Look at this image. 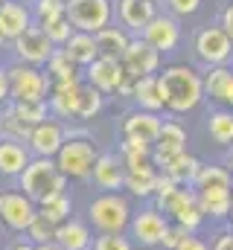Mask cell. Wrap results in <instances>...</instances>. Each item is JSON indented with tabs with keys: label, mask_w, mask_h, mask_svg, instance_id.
<instances>
[{
	"label": "cell",
	"mask_w": 233,
	"mask_h": 250,
	"mask_svg": "<svg viewBox=\"0 0 233 250\" xmlns=\"http://www.w3.org/2000/svg\"><path fill=\"white\" fill-rule=\"evenodd\" d=\"M152 204L169 218V224L184 227L186 233H198L207 221V215L201 212L198 207V195L192 187H178L175 181H169L166 175L158 178V189H155V198Z\"/></svg>",
	"instance_id": "cell-1"
},
{
	"label": "cell",
	"mask_w": 233,
	"mask_h": 250,
	"mask_svg": "<svg viewBox=\"0 0 233 250\" xmlns=\"http://www.w3.org/2000/svg\"><path fill=\"white\" fill-rule=\"evenodd\" d=\"M161 90H163V102L166 111L172 114H189L204 102V82L201 73L189 64H169L158 73Z\"/></svg>",
	"instance_id": "cell-2"
},
{
	"label": "cell",
	"mask_w": 233,
	"mask_h": 250,
	"mask_svg": "<svg viewBox=\"0 0 233 250\" xmlns=\"http://www.w3.org/2000/svg\"><path fill=\"white\" fill-rule=\"evenodd\" d=\"M96 157H99L96 140H93L85 128H67V140H64L61 151L56 154V166L67 181L88 184Z\"/></svg>",
	"instance_id": "cell-3"
},
{
	"label": "cell",
	"mask_w": 233,
	"mask_h": 250,
	"mask_svg": "<svg viewBox=\"0 0 233 250\" xmlns=\"http://www.w3.org/2000/svg\"><path fill=\"white\" fill-rule=\"evenodd\" d=\"M134 207L125 192H96L88 204V224L93 233H128Z\"/></svg>",
	"instance_id": "cell-4"
},
{
	"label": "cell",
	"mask_w": 233,
	"mask_h": 250,
	"mask_svg": "<svg viewBox=\"0 0 233 250\" xmlns=\"http://www.w3.org/2000/svg\"><path fill=\"white\" fill-rule=\"evenodd\" d=\"M67 184L70 181L58 172L53 157H32L29 166L23 169V175L18 178V189L23 195H29L35 204L44 201V198H53V195L67 192Z\"/></svg>",
	"instance_id": "cell-5"
},
{
	"label": "cell",
	"mask_w": 233,
	"mask_h": 250,
	"mask_svg": "<svg viewBox=\"0 0 233 250\" xmlns=\"http://www.w3.org/2000/svg\"><path fill=\"white\" fill-rule=\"evenodd\" d=\"M6 73H9V93H12V102H47V99H50L53 84H50L44 67L12 62V64H6Z\"/></svg>",
	"instance_id": "cell-6"
},
{
	"label": "cell",
	"mask_w": 233,
	"mask_h": 250,
	"mask_svg": "<svg viewBox=\"0 0 233 250\" xmlns=\"http://www.w3.org/2000/svg\"><path fill=\"white\" fill-rule=\"evenodd\" d=\"M67 21L76 32L96 35L105 26H111L114 18V0H67Z\"/></svg>",
	"instance_id": "cell-7"
},
{
	"label": "cell",
	"mask_w": 233,
	"mask_h": 250,
	"mask_svg": "<svg viewBox=\"0 0 233 250\" xmlns=\"http://www.w3.org/2000/svg\"><path fill=\"white\" fill-rule=\"evenodd\" d=\"M169 230V218L155 207V204H146L140 209H134L131 215V224H128V239L134 242V248H161L163 245V236Z\"/></svg>",
	"instance_id": "cell-8"
},
{
	"label": "cell",
	"mask_w": 233,
	"mask_h": 250,
	"mask_svg": "<svg viewBox=\"0 0 233 250\" xmlns=\"http://www.w3.org/2000/svg\"><path fill=\"white\" fill-rule=\"evenodd\" d=\"M85 84H91L93 90H99L102 96H111V93H122V96H131V87L137 79H131L122 64L119 62H111V59H96L85 67Z\"/></svg>",
	"instance_id": "cell-9"
},
{
	"label": "cell",
	"mask_w": 233,
	"mask_h": 250,
	"mask_svg": "<svg viewBox=\"0 0 233 250\" xmlns=\"http://www.w3.org/2000/svg\"><path fill=\"white\" fill-rule=\"evenodd\" d=\"M35 215H38V204L29 195H23L21 189H0V227L23 236L26 227L35 221Z\"/></svg>",
	"instance_id": "cell-10"
},
{
	"label": "cell",
	"mask_w": 233,
	"mask_h": 250,
	"mask_svg": "<svg viewBox=\"0 0 233 250\" xmlns=\"http://www.w3.org/2000/svg\"><path fill=\"white\" fill-rule=\"evenodd\" d=\"M192 50H195V59L204 67H222L233 59V41L222 29V23L198 29L195 38H192Z\"/></svg>",
	"instance_id": "cell-11"
},
{
	"label": "cell",
	"mask_w": 233,
	"mask_h": 250,
	"mask_svg": "<svg viewBox=\"0 0 233 250\" xmlns=\"http://www.w3.org/2000/svg\"><path fill=\"white\" fill-rule=\"evenodd\" d=\"M9 47H12V53H15V62L32 64V67H47L50 56L58 50V47H53V41L47 38V32H44L38 23L29 26L21 38H15Z\"/></svg>",
	"instance_id": "cell-12"
},
{
	"label": "cell",
	"mask_w": 233,
	"mask_h": 250,
	"mask_svg": "<svg viewBox=\"0 0 233 250\" xmlns=\"http://www.w3.org/2000/svg\"><path fill=\"white\" fill-rule=\"evenodd\" d=\"M64 140H67V125L61 123V120H56V117H50V120L38 123L29 131L26 148H29L32 157H53L56 160V154L61 151Z\"/></svg>",
	"instance_id": "cell-13"
},
{
	"label": "cell",
	"mask_w": 233,
	"mask_h": 250,
	"mask_svg": "<svg viewBox=\"0 0 233 250\" xmlns=\"http://www.w3.org/2000/svg\"><path fill=\"white\" fill-rule=\"evenodd\" d=\"M122 166H125V187H122V192L128 198H137V201H152L155 189H158L161 169L152 160H131V163H122Z\"/></svg>",
	"instance_id": "cell-14"
},
{
	"label": "cell",
	"mask_w": 233,
	"mask_h": 250,
	"mask_svg": "<svg viewBox=\"0 0 233 250\" xmlns=\"http://www.w3.org/2000/svg\"><path fill=\"white\" fill-rule=\"evenodd\" d=\"M119 64H122V70H125L131 79L158 76V73H161V53H158L152 44H146L140 35H134Z\"/></svg>",
	"instance_id": "cell-15"
},
{
	"label": "cell",
	"mask_w": 233,
	"mask_h": 250,
	"mask_svg": "<svg viewBox=\"0 0 233 250\" xmlns=\"http://www.w3.org/2000/svg\"><path fill=\"white\" fill-rule=\"evenodd\" d=\"M140 38L146 41V44H152L161 56L163 53H172L175 47L181 44V23H178V18L175 15H155L152 21H149V26L140 32Z\"/></svg>",
	"instance_id": "cell-16"
},
{
	"label": "cell",
	"mask_w": 233,
	"mask_h": 250,
	"mask_svg": "<svg viewBox=\"0 0 233 250\" xmlns=\"http://www.w3.org/2000/svg\"><path fill=\"white\" fill-rule=\"evenodd\" d=\"M29 26H35V18H32L29 3L6 0V3L0 6V44H12V41L21 38Z\"/></svg>",
	"instance_id": "cell-17"
},
{
	"label": "cell",
	"mask_w": 233,
	"mask_h": 250,
	"mask_svg": "<svg viewBox=\"0 0 233 250\" xmlns=\"http://www.w3.org/2000/svg\"><path fill=\"white\" fill-rule=\"evenodd\" d=\"M91 184L99 192H122L125 187V166L119 160L116 151H99L93 172H91Z\"/></svg>",
	"instance_id": "cell-18"
},
{
	"label": "cell",
	"mask_w": 233,
	"mask_h": 250,
	"mask_svg": "<svg viewBox=\"0 0 233 250\" xmlns=\"http://www.w3.org/2000/svg\"><path fill=\"white\" fill-rule=\"evenodd\" d=\"M186 151V128L178 123V120H163L161 125V134L152 146V163L161 169V163H166L169 157Z\"/></svg>",
	"instance_id": "cell-19"
},
{
	"label": "cell",
	"mask_w": 233,
	"mask_h": 250,
	"mask_svg": "<svg viewBox=\"0 0 233 250\" xmlns=\"http://www.w3.org/2000/svg\"><path fill=\"white\" fill-rule=\"evenodd\" d=\"M161 125H163L161 114L134 108V111H128L122 117V137H134V140H143V143L155 146V140L161 134Z\"/></svg>",
	"instance_id": "cell-20"
},
{
	"label": "cell",
	"mask_w": 233,
	"mask_h": 250,
	"mask_svg": "<svg viewBox=\"0 0 233 250\" xmlns=\"http://www.w3.org/2000/svg\"><path fill=\"white\" fill-rule=\"evenodd\" d=\"M155 15H158L155 0H116V18H119L122 29H128L134 35H140Z\"/></svg>",
	"instance_id": "cell-21"
},
{
	"label": "cell",
	"mask_w": 233,
	"mask_h": 250,
	"mask_svg": "<svg viewBox=\"0 0 233 250\" xmlns=\"http://www.w3.org/2000/svg\"><path fill=\"white\" fill-rule=\"evenodd\" d=\"M29 160H32V154H29L26 143L0 137V178L18 181L23 175V169L29 166Z\"/></svg>",
	"instance_id": "cell-22"
},
{
	"label": "cell",
	"mask_w": 233,
	"mask_h": 250,
	"mask_svg": "<svg viewBox=\"0 0 233 250\" xmlns=\"http://www.w3.org/2000/svg\"><path fill=\"white\" fill-rule=\"evenodd\" d=\"M56 245L61 250H91L93 248V227L88 224V218H70L64 224H58L56 230Z\"/></svg>",
	"instance_id": "cell-23"
},
{
	"label": "cell",
	"mask_w": 233,
	"mask_h": 250,
	"mask_svg": "<svg viewBox=\"0 0 233 250\" xmlns=\"http://www.w3.org/2000/svg\"><path fill=\"white\" fill-rule=\"evenodd\" d=\"M82 87H85V79L82 82H70V84H58L50 90V114L56 120H76V111H79V96H82Z\"/></svg>",
	"instance_id": "cell-24"
},
{
	"label": "cell",
	"mask_w": 233,
	"mask_h": 250,
	"mask_svg": "<svg viewBox=\"0 0 233 250\" xmlns=\"http://www.w3.org/2000/svg\"><path fill=\"white\" fill-rule=\"evenodd\" d=\"M201 82H204V99L216 102V105H228V96H231V87H233V70L228 64L222 67H207L201 73Z\"/></svg>",
	"instance_id": "cell-25"
},
{
	"label": "cell",
	"mask_w": 233,
	"mask_h": 250,
	"mask_svg": "<svg viewBox=\"0 0 233 250\" xmlns=\"http://www.w3.org/2000/svg\"><path fill=\"white\" fill-rule=\"evenodd\" d=\"M131 102H134L140 111H152V114L166 111V102H163V90H161L158 76H143V79H137L134 87H131Z\"/></svg>",
	"instance_id": "cell-26"
},
{
	"label": "cell",
	"mask_w": 233,
	"mask_h": 250,
	"mask_svg": "<svg viewBox=\"0 0 233 250\" xmlns=\"http://www.w3.org/2000/svg\"><path fill=\"white\" fill-rule=\"evenodd\" d=\"M198 169H201V160L195 154H189V151H181V154L169 157L166 163H161V175H166L178 187H192Z\"/></svg>",
	"instance_id": "cell-27"
},
{
	"label": "cell",
	"mask_w": 233,
	"mask_h": 250,
	"mask_svg": "<svg viewBox=\"0 0 233 250\" xmlns=\"http://www.w3.org/2000/svg\"><path fill=\"white\" fill-rule=\"evenodd\" d=\"M198 195V207L210 221H231L233 209V189H207V192H195Z\"/></svg>",
	"instance_id": "cell-28"
},
{
	"label": "cell",
	"mask_w": 233,
	"mask_h": 250,
	"mask_svg": "<svg viewBox=\"0 0 233 250\" xmlns=\"http://www.w3.org/2000/svg\"><path fill=\"white\" fill-rule=\"evenodd\" d=\"M96 38V50L102 59H111V62H122L128 44H131V32L122 29V26H105L102 32L93 35Z\"/></svg>",
	"instance_id": "cell-29"
},
{
	"label": "cell",
	"mask_w": 233,
	"mask_h": 250,
	"mask_svg": "<svg viewBox=\"0 0 233 250\" xmlns=\"http://www.w3.org/2000/svg\"><path fill=\"white\" fill-rule=\"evenodd\" d=\"M58 50H64V56L76 64V67H82V70H85L91 62H96V59H99L96 38H93V35H88V32H73V35H70V41H67L64 47H58Z\"/></svg>",
	"instance_id": "cell-30"
},
{
	"label": "cell",
	"mask_w": 233,
	"mask_h": 250,
	"mask_svg": "<svg viewBox=\"0 0 233 250\" xmlns=\"http://www.w3.org/2000/svg\"><path fill=\"white\" fill-rule=\"evenodd\" d=\"M44 73H47V79H50L53 87H58V84H70V82H82V79H85V76H82V67H76V64L70 62V59L64 56V50H56V53L50 56Z\"/></svg>",
	"instance_id": "cell-31"
},
{
	"label": "cell",
	"mask_w": 233,
	"mask_h": 250,
	"mask_svg": "<svg viewBox=\"0 0 233 250\" xmlns=\"http://www.w3.org/2000/svg\"><path fill=\"white\" fill-rule=\"evenodd\" d=\"M192 189H195V192H207V189H233L231 169L222 166V163H201Z\"/></svg>",
	"instance_id": "cell-32"
},
{
	"label": "cell",
	"mask_w": 233,
	"mask_h": 250,
	"mask_svg": "<svg viewBox=\"0 0 233 250\" xmlns=\"http://www.w3.org/2000/svg\"><path fill=\"white\" fill-rule=\"evenodd\" d=\"M38 215H44L47 221H53V224H64V221H70L73 218V198H70V192H61V195H53V198H44V201H38Z\"/></svg>",
	"instance_id": "cell-33"
},
{
	"label": "cell",
	"mask_w": 233,
	"mask_h": 250,
	"mask_svg": "<svg viewBox=\"0 0 233 250\" xmlns=\"http://www.w3.org/2000/svg\"><path fill=\"white\" fill-rule=\"evenodd\" d=\"M207 134L213 143L233 148V111L231 108H219L207 117Z\"/></svg>",
	"instance_id": "cell-34"
},
{
	"label": "cell",
	"mask_w": 233,
	"mask_h": 250,
	"mask_svg": "<svg viewBox=\"0 0 233 250\" xmlns=\"http://www.w3.org/2000/svg\"><path fill=\"white\" fill-rule=\"evenodd\" d=\"M9 108L15 111V117H18L21 123L29 125V128H35L38 123H44V120L53 117L47 102H9Z\"/></svg>",
	"instance_id": "cell-35"
},
{
	"label": "cell",
	"mask_w": 233,
	"mask_h": 250,
	"mask_svg": "<svg viewBox=\"0 0 233 250\" xmlns=\"http://www.w3.org/2000/svg\"><path fill=\"white\" fill-rule=\"evenodd\" d=\"M102 108H105V96H102L99 90H93L91 84H85V87H82V96H79V111H76V120L88 123V120L99 117V114H102Z\"/></svg>",
	"instance_id": "cell-36"
},
{
	"label": "cell",
	"mask_w": 233,
	"mask_h": 250,
	"mask_svg": "<svg viewBox=\"0 0 233 250\" xmlns=\"http://www.w3.org/2000/svg\"><path fill=\"white\" fill-rule=\"evenodd\" d=\"M56 224L53 221H47L44 215H35V221L26 227V233H23V239L29 242V245H35V248H41V245H53L56 242Z\"/></svg>",
	"instance_id": "cell-37"
},
{
	"label": "cell",
	"mask_w": 233,
	"mask_h": 250,
	"mask_svg": "<svg viewBox=\"0 0 233 250\" xmlns=\"http://www.w3.org/2000/svg\"><path fill=\"white\" fill-rule=\"evenodd\" d=\"M29 131H32V128L21 123L9 105H6V108H0V137H9V140H21V143H26Z\"/></svg>",
	"instance_id": "cell-38"
},
{
	"label": "cell",
	"mask_w": 233,
	"mask_h": 250,
	"mask_svg": "<svg viewBox=\"0 0 233 250\" xmlns=\"http://www.w3.org/2000/svg\"><path fill=\"white\" fill-rule=\"evenodd\" d=\"M29 9H32V18H35L38 26L53 23V21H58V18H67V9H64L61 0H35Z\"/></svg>",
	"instance_id": "cell-39"
},
{
	"label": "cell",
	"mask_w": 233,
	"mask_h": 250,
	"mask_svg": "<svg viewBox=\"0 0 233 250\" xmlns=\"http://www.w3.org/2000/svg\"><path fill=\"white\" fill-rule=\"evenodd\" d=\"M116 154H119L122 163H131V160H152V146L143 143V140H134V137H122Z\"/></svg>",
	"instance_id": "cell-40"
},
{
	"label": "cell",
	"mask_w": 233,
	"mask_h": 250,
	"mask_svg": "<svg viewBox=\"0 0 233 250\" xmlns=\"http://www.w3.org/2000/svg\"><path fill=\"white\" fill-rule=\"evenodd\" d=\"M91 250H134V242L128 233H96Z\"/></svg>",
	"instance_id": "cell-41"
},
{
	"label": "cell",
	"mask_w": 233,
	"mask_h": 250,
	"mask_svg": "<svg viewBox=\"0 0 233 250\" xmlns=\"http://www.w3.org/2000/svg\"><path fill=\"white\" fill-rule=\"evenodd\" d=\"M41 29L47 32V38L53 41V47H64V44L70 41V35L76 32V29L70 26V21H67V18H58V21H53V23H44Z\"/></svg>",
	"instance_id": "cell-42"
},
{
	"label": "cell",
	"mask_w": 233,
	"mask_h": 250,
	"mask_svg": "<svg viewBox=\"0 0 233 250\" xmlns=\"http://www.w3.org/2000/svg\"><path fill=\"white\" fill-rule=\"evenodd\" d=\"M166 9L175 18H186V15H195L201 9V0H166Z\"/></svg>",
	"instance_id": "cell-43"
},
{
	"label": "cell",
	"mask_w": 233,
	"mask_h": 250,
	"mask_svg": "<svg viewBox=\"0 0 233 250\" xmlns=\"http://www.w3.org/2000/svg\"><path fill=\"white\" fill-rule=\"evenodd\" d=\"M186 236H189V233H186L184 227L169 224V230H166V236H163V245H161V248H163V250H175L181 242H184V239H186Z\"/></svg>",
	"instance_id": "cell-44"
},
{
	"label": "cell",
	"mask_w": 233,
	"mask_h": 250,
	"mask_svg": "<svg viewBox=\"0 0 233 250\" xmlns=\"http://www.w3.org/2000/svg\"><path fill=\"white\" fill-rule=\"evenodd\" d=\"M175 250H210V245H207L198 233H189V236H186V239H184Z\"/></svg>",
	"instance_id": "cell-45"
},
{
	"label": "cell",
	"mask_w": 233,
	"mask_h": 250,
	"mask_svg": "<svg viewBox=\"0 0 233 250\" xmlns=\"http://www.w3.org/2000/svg\"><path fill=\"white\" fill-rule=\"evenodd\" d=\"M210 250H233V230L216 233V239L210 242Z\"/></svg>",
	"instance_id": "cell-46"
},
{
	"label": "cell",
	"mask_w": 233,
	"mask_h": 250,
	"mask_svg": "<svg viewBox=\"0 0 233 250\" xmlns=\"http://www.w3.org/2000/svg\"><path fill=\"white\" fill-rule=\"evenodd\" d=\"M12 102V93H9V73H6V64H0V108H6Z\"/></svg>",
	"instance_id": "cell-47"
},
{
	"label": "cell",
	"mask_w": 233,
	"mask_h": 250,
	"mask_svg": "<svg viewBox=\"0 0 233 250\" xmlns=\"http://www.w3.org/2000/svg\"><path fill=\"white\" fill-rule=\"evenodd\" d=\"M222 29L231 35V41H233V3L225 9V12H222Z\"/></svg>",
	"instance_id": "cell-48"
},
{
	"label": "cell",
	"mask_w": 233,
	"mask_h": 250,
	"mask_svg": "<svg viewBox=\"0 0 233 250\" xmlns=\"http://www.w3.org/2000/svg\"><path fill=\"white\" fill-rule=\"evenodd\" d=\"M3 250H35V245H29V242H26L23 236H18V239H15V242H12L9 248H3Z\"/></svg>",
	"instance_id": "cell-49"
},
{
	"label": "cell",
	"mask_w": 233,
	"mask_h": 250,
	"mask_svg": "<svg viewBox=\"0 0 233 250\" xmlns=\"http://www.w3.org/2000/svg\"><path fill=\"white\" fill-rule=\"evenodd\" d=\"M35 250H61V248H58L56 242H53V245H41V248H35Z\"/></svg>",
	"instance_id": "cell-50"
},
{
	"label": "cell",
	"mask_w": 233,
	"mask_h": 250,
	"mask_svg": "<svg viewBox=\"0 0 233 250\" xmlns=\"http://www.w3.org/2000/svg\"><path fill=\"white\" fill-rule=\"evenodd\" d=\"M228 169H231V175H233V148H231V157H228V163H225Z\"/></svg>",
	"instance_id": "cell-51"
},
{
	"label": "cell",
	"mask_w": 233,
	"mask_h": 250,
	"mask_svg": "<svg viewBox=\"0 0 233 250\" xmlns=\"http://www.w3.org/2000/svg\"><path fill=\"white\" fill-rule=\"evenodd\" d=\"M21 3H29V6H32V3H35V0H21Z\"/></svg>",
	"instance_id": "cell-52"
},
{
	"label": "cell",
	"mask_w": 233,
	"mask_h": 250,
	"mask_svg": "<svg viewBox=\"0 0 233 250\" xmlns=\"http://www.w3.org/2000/svg\"><path fill=\"white\" fill-rule=\"evenodd\" d=\"M231 224H233V209H231Z\"/></svg>",
	"instance_id": "cell-53"
},
{
	"label": "cell",
	"mask_w": 233,
	"mask_h": 250,
	"mask_svg": "<svg viewBox=\"0 0 233 250\" xmlns=\"http://www.w3.org/2000/svg\"><path fill=\"white\" fill-rule=\"evenodd\" d=\"M3 3H6V0H0V6H3Z\"/></svg>",
	"instance_id": "cell-54"
},
{
	"label": "cell",
	"mask_w": 233,
	"mask_h": 250,
	"mask_svg": "<svg viewBox=\"0 0 233 250\" xmlns=\"http://www.w3.org/2000/svg\"><path fill=\"white\" fill-rule=\"evenodd\" d=\"M0 250H3V242H0Z\"/></svg>",
	"instance_id": "cell-55"
},
{
	"label": "cell",
	"mask_w": 233,
	"mask_h": 250,
	"mask_svg": "<svg viewBox=\"0 0 233 250\" xmlns=\"http://www.w3.org/2000/svg\"><path fill=\"white\" fill-rule=\"evenodd\" d=\"M61 3H67V0H61Z\"/></svg>",
	"instance_id": "cell-56"
}]
</instances>
